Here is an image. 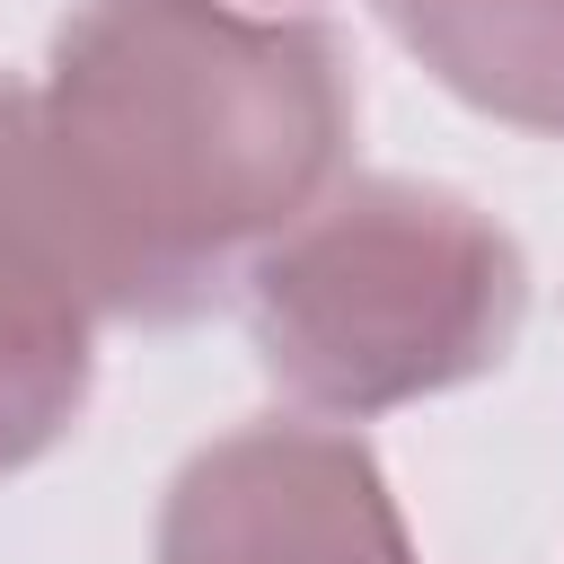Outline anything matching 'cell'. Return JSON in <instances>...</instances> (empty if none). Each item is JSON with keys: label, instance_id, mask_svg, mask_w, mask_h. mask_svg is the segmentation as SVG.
<instances>
[{"label": "cell", "instance_id": "277c9868", "mask_svg": "<svg viewBox=\"0 0 564 564\" xmlns=\"http://www.w3.org/2000/svg\"><path fill=\"white\" fill-rule=\"evenodd\" d=\"M88 379H97V300L26 194L0 88V476L35 467L79 423Z\"/></svg>", "mask_w": 564, "mask_h": 564}, {"label": "cell", "instance_id": "6da1fadb", "mask_svg": "<svg viewBox=\"0 0 564 564\" xmlns=\"http://www.w3.org/2000/svg\"><path fill=\"white\" fill-rule=\"evenodd\" d=\"M352 62L317 18L229 0H79L9 132L97 317L185 326L344 185Z\"/></svg>", "mask_w": 564, "mask_h": 564}, {"label": "cell", "instance_id": "3957f363", "mask_svg": "<svg viewBox=\"0 0 564 564\" xmlns=\"http://www.w3.org/2000/svg\"><path fill=\"white\" fill-rule=\"evenodd\" d=\"M159 564H414L379 458L335 423H238L159 511Z\"/></svg>", "mask_w": 564, "mask_h": 564}, {"label": "cell", "instance_id": "7a4b0ae2", "mask_svg": "<svg viewBox=\"0 0 564 564\" xmlns=\"http://www.w3.org/2000/svg\"><path fill=\"white\" fill-rule=\"evenodd\" d=\"M529 317L494 212L414 176H352L247 264V335L282 397L361 423L485 379Z\"/></svg>", "mask_w": 564, "mask_h": 564}, {"label": "cell", "instance_id": "5b68a950", "mask_svg": "<svg viewBox=\"0 0 564 564\" xmlns=\"http://www.w3.org/2000/svg\"><path fill=\"white\" fill-rule=\"evenodd\" d=\"M379 18L449 97L564 141V0H379Z\"/></svg>", "mask_w": 564, "mask_h": 564}]
</instances>
